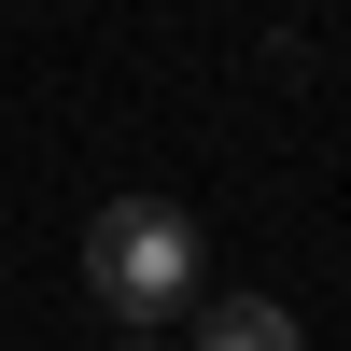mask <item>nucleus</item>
<instances>
[{
  "instance_id": "f257e3e1",
  "label": "nucleus",
  "mask_w": 351,
  "mask_h": 351,
  "mask_svg": "<svg viewBox=\"0 0 351 351\" xmlns=\"http://www.w3.org/2000/svg\"><path fill=\"white\" fill-rule=\"evenodd\" d=\"M84 295L127 337L183 324L197 309V211L183 197H112V211H84Z\"/></svg>"
},
{
  "instance_id": "f03ea898",
  "label": "nucleus",
  "mask_w": 351,
  "mask_h": 351,
  "mask_svg": "<svg viewBox=\"0 0 351 351\" xmlns=\"http://www.w3.org/2000/svg\"><path fill=\"white\" fill-rule=\"evenodd\" d=\"M183 351H309L281 295H197V337Z\"/></svg>"
},
{
  "instance_id": "7ed1b4c3",
  "label": "nucleus",
  "mask_w": 351,
  "mask_h": 351,
  "mask_svg": "<svg viewBox=\"0 0 351 351\" xmlns=\"http://www.w3.org/2000/svg\"><path fill=\"white\" fill-rule=\"evenodd\" d=\"M127 351H155V337H127Z\"/></svg>"
}]
</instances>
